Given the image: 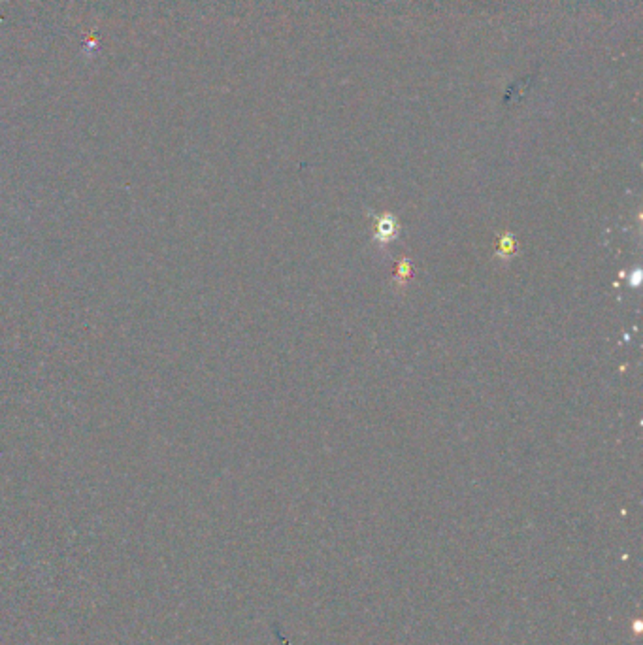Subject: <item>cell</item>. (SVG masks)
<instances>
[{
  "mask_svg": "<svg viewBox=\"0 0 643 645\" xmlns=\"http://www.w3.org/2000/svg\"><path fill=\"white\" fill-rule=\"evenodd\" d=\"M394 230H397L394 229V221H392L391 217H385L381 219L380 224H377V232H375V236H377L381 241H389L392 236H394Z\"/></svg>",
  "mask_w": 643,
  "mask_h": 645,
  "instance_id": "obj_1",
  "label": "cell"
}]
</instances>
